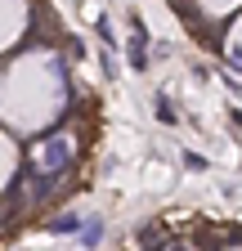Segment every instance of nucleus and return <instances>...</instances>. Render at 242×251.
<instances>
[{
    "instance_id": "nucleus-1",
    "label": "nucleus",
    "mask_w": 242,
    "mask_h": 251,
    "mask_svg": "<svg viewBox=\"0 0 242 251\" xmlns=\"http://www.w3.org/2000/svg\"><path fill=\"white\" fill-rule=\"evenodd\" d=\"M68 41V31H63V23L54 18V9H45V5H36L32 9V36H27L23 45H63Z\"/></svg>"
},
{
    "instance_id": "nucleus-2",
    "label": "nucleus",
    "mask_w": 242,
    "mask_h": 251,
    "mask_svg": "<svg viewBox=\"0 0 242 251\" xmlns=\"http://www.w3.org/2000/svg\"><path fill=\"white\" fill-rule=\"evenodd\" d=\"M68 166H72V139H63V135H49V139H45V148H41V166H36V171L63 175Z\"/></svg>"
},
{
    "instance_id": "nucleus-3",
    "label": "nucleus",
    "mask_w": 242,
    "mask_h": 251,
    "mask_svg": "<svg viewBox=\"0 0 242 251\" xmlns=\"http://www.w3.org/2000/svg\"><path fill=\"white\" fill-rule=\"evenodd\" d=\"M27 179H32V184H27V193H32V202H49L63 175H49V171H36V166H32V171H27Z\"/></svg>"
},
{
    "instance_id": "nucleus-4",
    "label": "nucleus",
    "mask_w": 242,
    "mask_h": 251,
    "mask_svg": "<svg viewBox=\"0 0 242 251\" xmlns=\"http://www.w3.org/2000/svg\"><path fill=\"white\" fill-rule=\"evenodd\" d=\"M126 58H130L135 72L148 68V31H130V50H126Z\"/></svg>"
},
{
    "instance_id": "nucleus-5",
    "label": "nucleus",
    "mask_w": 242,
    "mask_h": 251,
    "mask_svg": "<svg viewBox=\"0 0 242 251\" xmlns=\"http://www.w3.org/2000/svg\"><path fill=\"white\" fill-rule=\"evenodd\" d=\"M81 229H85L81 215H58V220H49V233H81Z\"/></svg>"
},
{
    "instance_id": "nucleus-6",
    "label": "nucleus",
    "mask_w": 242,
    "mask_h": 251,
    "mask_svg": "<svg viewBox=\"0 0 242 251\" xmlns=\"http://www.w3.org/2000/svg\"><path fill=\"white\" fill-rule=\"evenodd\" d=\"M99 233H103V225H99V220H95V215H90V225L81 229V238H85V247H95V242H99Z\"/></svg>"
},
{
    "instance_id": "nucleus-7",
    "label": "nucleus",
    "mask_w": 242,
    "mask_h": 251,
    "mask_svg": "<svg viewBox=\"0 0 242 251\" xmlns=\"http://www.w3.org/2000/svg\"><path fill=\"white\" fill-rule=\"evenodd\" d=\"M157 117H162L166 126H175V108H170V99H166V94H157Z\"/></svg>"
}]
</instances>
